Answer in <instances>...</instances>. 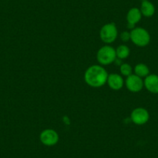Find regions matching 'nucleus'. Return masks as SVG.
<instances>
[{"label": "nucleus", "instance_id": "nucleus-8", "mask_svg": "<svg viewBox=\"0 0 158 158\" xmlns=\"http://www.w3.org/2000/svg\"><path fill=\"white\" fill-rule=\"evenodd\" d=\"M142 17V14L139 9L132 8L127 15V20L128 23V28L133 29L135 24L137 23Z\"/></svg>", "mask_w": 158, "mask_h": 158}, {"label": "nucleus", "instance_id": "nucleus-4", "mask_svg": "<svg viewBox=\"0 0 158 158\" xmlns=\"http://www.w3.org/2000/svg\"><path fill=\"white\" fill-rule=\"evenodd\" d=\"M118 36L117 28L114 23L106 24L100 30V37L106 44H112L116 40Z\"/></svg>", "mask_w": 158, "mask_h": 158}, {"label": "nucleus", "instance_id": "nucleus-13", "mask_svg": "<svg viewBox=\"0 0 158 158\" xmlns=\"http://www.w3.org/2000/svg\"><path fill=\"white\" fill-rule=\"evenodd\" d=\"M116 52V57L119 59H125L130 55V49L126 45H120L115 51Z\"/></svg>", "mask_w": 158, "mask_h": 158}, {"label": "nucleus", "instance_id": "nucleus-15", "mask_svg": "<svg viewBox=\"0 0 158 158\" xmlns=\"http://www.w3.org/2000/svg\"><path fill=\"white\" fill-rule=\"evenodd\" d=\"M121 39L123 41H127V40H129L130 39V33H129L128 32H123L121 34Z\"/></svg>", "mask_w": 158, "mask_h": 158}, {"label": "nucleus", "instance_id": "nucleus-2", "mask_svg": "<svg viewBox=\"0 0 158 158\" xmlns=\"http://www.w3.org/2000/svg\"><path fill=\"white\" fill-rule=\"evenodd\" d=\"M130 40L134 44L145 47L150 43V36L148 32L143 28H135L130 32Z\"/></svg>", "mask_w": 158, "mask_h": 158}, {"label": "nucleus", "instance_id": "nucleus-14", "mask_svg": "<svg viewBox=\"0 0 158 158\" xmlns=\"http://www.w3.org/2000/svg\"><path fill=\"white\" fill-rule=\"evenodd\" d=\"M121 74L125 76H130L132 74V68L128 64H123L120 66Z\"/></svg>", "mask_w": 158, "mask_h": 158}, {"label": "nucleus", "instance_id": "nucleus-11", "mask_svg": "<svg viewBox=\"0 0 158 158\" xmlns=\"http://www.w3.org/2000/svg\"><path fill=\"white\" fill-rule=\"evenodd\" d=\"M141 14L143 15L146 17H150L155 13V7L153 3L149 2L148 0H143L141 4L140 8Z\"/></svg>", "mask_w": 158, "mask_h": 158}, {"label": "nucleus", "instance_id": "nucleus-16", "mask_svg": "<svg viewBox=\"0 0 158 158\" xmlns=\"http://www.w3.org/2000/svg\"></svg>", "mask_w": 158, "mask_h": 158}, {"label": "nucleus", "instance_id": "nucleus-7", "mask_svg": "<svg viewBox=\"0 0 158 158\" xmlns=\"http://www.w3.org/2000/svg\"><path fill=\"white\" fill-rule=\"evenodd\" d=\"M150 115L147 110L143 108H137L135 109L131 113V119L135 124L137 125H143L149 120Z\"/></svg>", "mask_w": 158, "mask_h": 158}, {"label": "nucleus", "instance_id": "nucleus-12", "mask_svg": "<svg viewBox=\"0 0 158 158\" xmlns=\"http://www.w3.org/2000/svg\"><path fill=\"white\" fill-rule=\"evenodd\" d=\"M149 68L144 64H139L135 67V73L137 76L142 77H147L149 74Z\"/></svg>", "mask_w": 158, "mask_h": 158}, {"label": "nucleus", "instance_id": "nucleus-9", "mask_svg": "<svg viewBox=\"0 0 158 158\" xmlns=\"http://www.w3.org/2000/svg\"><path fill=\"white\" fill-rule=\"evenodd\" d=\"M144 85L149 92L152 93H158V76L156 74L147 75L144 81Z\"/></svg>", "mask_w": 158, "mask_h": 158}, {"label": "nucleus", "instance_id": "nucleus-10", "mask_svg": "<svg viewBox=\"0 0 158 158\" xmlns=\"http://www.w3.org/2000/svg\"><path fill=\"white\" fill-rule=\"evenodd\" d=\"M107 82L109 87L113 90H119L123 85V79L119 74H112L108 76Z\"/></svg>", "mask_w": 158, "mask_h": 158}, {"label": "nucleus", "instance_id": "nucleus-5", "mask_svg": "<svg viewBox=\"0 0 158 158\" xmlns=\"http://www.w3.org/2000/svg\"><path fill=\"white\" fill-rule=\"evenodd\" d=\"M40 140L44 145L51 147L57 143L59 140V136L56 131L51 129L45 130L40 135Z\"/></svg>", "mask_w": 158, "mask_h": 158}, {"label": "nucleus", "instance_id": "nucleus-3", "mask_svg": "<svg viewBox=\"0 0 158 158\" xmlns=\"http://www.w3.org/2000/svg\"><path fill=\"white\" fill-rule=\"evenodd\" d=\"M116 58V52L113 48L105 46L100 48L97 53V59L101 64L108 65L114 62Z\"/></svg>", "mask_w": 158, "mask_h": 158}, {"label": "nucleus", "instance_id": "nucleus-1", "mask_svg": "<svg viewBox=\"0 0 158 158\" xmlns=\"http://www.w3.org/2000/svg\"><path fill=\"white\" fill-rule=\"evenodd\" d=\"M108 76L104 68L99 65H92L85 71V81L91 87L99 88L107 82Z\"/></svg>", "mask_w": 158, "mask_h": 158}, {"label": "nucleus", "instance_id": "nucleus-6", "mask_svg": "<svg viewBox=\"0 0 158 158\" xmlns=\"http://www.w3.org/2000/svg\"><path fill=\"white\" fill-rule=\"evenodd\" d=\"M126 85L130 92H138L143 89L144 83L140 77L136 74H131L128 76L126 80Z\"/></svg>", "mask_w": 158, "mask_h": 158}]
</instances>
